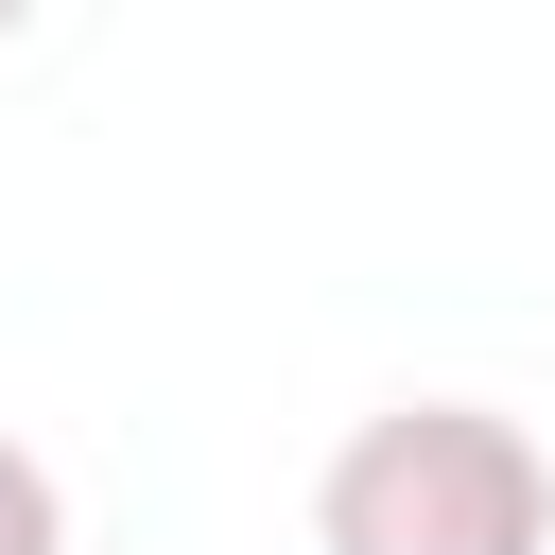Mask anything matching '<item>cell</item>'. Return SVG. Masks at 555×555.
<instances>
[{"label":"cell","mask_w":555,"mask_h":555,"mask_svg":"<svg viewBox=\"0 0 555 555\" xmlns=\"http://www.w3.org/2000/svg\"><path fill=\"white\" fill-rule=\"evenodd\" d=\"M312 555H555V451L503 399H382L312 468Z\"/></svg>","instance_id":"1"},{"label":"cell","mask_w":555,"mask_h":555,"mask_svg":"<svg viewBox=\"0 0 555 555\" xmlns=\"http://www.w3.org/2000/svg\"><path fill=\"white\" fill-rule=\"evenodd\" d=\"M0 555H69V503H52V468L0 434Z\"/></svg>","instance_id":"2"}]
</instances>
